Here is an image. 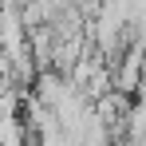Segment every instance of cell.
Instances as JSON below:
<instances>
[{"instance_id": "obj_1", "label": "cell", "mask_w": 146, "mask_h": 146, "mask_svg": "<svg viewBox=\"0 0 146 146\" xmlns=\"http://www.w3.org/2000/svg\"><path fill=\"white\" fill-rule=\"evenodd\" d=\"M142 51H146V44H142Z\"/></svg>"}]
</instances>
